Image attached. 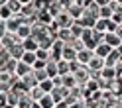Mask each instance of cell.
I'll list each match as a JSON object with an SVG mask.
<instances>
[{
  "label": "cell",
  "instance_id": "277c9868",
  "mask_svg": "<svg viewBox=\"0 0 122 108\" xmlns=\"http://www.w3.org/2000/svg\"><path fill=\"white\" fill-rule=\"evenodd\" d=\"M49 96H51V100H53V104H59V102H63V100L69 96V90L63 88V87H59V88H53V90L49 92Z\"/></svg>",
  "mask_w": 122,
  "mask_h": 108
},
{
  "label": "cell",
  "instance_id": "83f0119b",
  "mask_svg": "<svg viewBox=\"0 0 122 108\" xmlns=\"http://www.w3.org/2000/svg\"><path fill=\"white\" fill-rule=\"evenodd\" d=\"M37 104H40V108H55V104H53V100H51V96H49V94H45V96H43Z\"/></svg>",
  "mask_w": 122,
  "mask_h": 108
},
{
  "label": "cell",
  "instance_id": "f35d334b",
  "mask_svg": "<svg viewBox=\"0 0 122 108\" xmlns=\"http://www.w3.org/2000/svg\"><path fill=\"white\" fill-rule=\"evenodd\" d=\"M32 108H40V104H37V102H34V104H32Z\"/></svg>",
  "mask_w": 122,
  "mask_h": 108
},
{
  "label": "cell",
  "instance_id": "74e56055",
  "mask_svg": "<svg viewBox=\"0 0 122 108\" xmlns=\"http://www.w3.org/2000/svg\"><path fill=\"white\" fill-rule=\"evenodd\" d=\"M116 53H118V55H120V59H122V43H120L118 47H116Z\"/></svg>",
  "mask_w": 122,
  "mask_h": 108
},
{
  "label": "cell",
  "instance_id": "7c38bea8",
  "mask_svg": "<svg viewBox=\"0 0 122 108\" xmlns=\"http://www.w3.org/2000/svg\"><path fill=\"white\" fill-rule=\"evenodd\" d=\"M16 35H18L20 41H24V39H28V37H32V24H22V26L18 28Z\"/></svg>",
  "mask_w": 122,
  "mask_h": 108
},
{
  "label": "cell",
  "instance_id": "9a60e30c",
  "mask_svg": "<svg viewBox=\"0 0 122 108\" xmlns=\"http://www.w3.org/2000/svg\"><path fill=\"white\" fill-rule=\"evenodd\" d=\"M104 43L108 45V47L116 49V47H118V45H120L122 41H120L118 37H116V34H114V32H108V34H104Z\"/></svg>",
  "mask_w": 122,
  "mask_h": 108
},
{
  "label": "cell",
  "instance_id": "5bb4252c",
  "mask_svg": "<svg viewBox=\"0 0 122 108\" xmlns=\"http://www.w3.org/2000/svg\"><path fill=\"white\" fill-rule=\"evenodd\" d=\"M6 8L10 10L12 16H18L22 12V0H6Z\"/></svg>",
  "mask_w": 122,
  "mask_h": 108
},
{
  "label": "cell",
  "instance_id": "3957f363",
  "mask_svg": "<svg viewBox=\"0 0 122 108\" xmlns=\"http://www.w3.org/2000/svg\"><path fill=\"white\" fill-rule=\"evenodd\" d=\"M73 79H75V84H79V87H85V83L91 79V73L87 67H79L77 71L73 73Z\"/></svg>",
  "mask_w": 122,
  "mask_h": 108
},
{
  "label": "cell",
  "instance_id": "8fae6325",
  "mask_svg": "<svg viewBox=\"0 0 122 108\" xmlns=\"http://www.w3.org/2000/svg\"><path fill=\"white\" fill-rule=\"evenodd\" d=\"M61 61H67V63H73L77 61V51L71 49V45H65L63 51H61Z\"/></svg>",
  "mask_w": 122,
  "mask_h": 108
},
{
  "label": "cell",
  "instance_id": "d6986e66",
  "mask_svg": "<svg viewBox=\"0 0 122 108\" xmlns=\"http://www.w3.org/2000/svg\"><path fill=\"white\" fill-rule=\"evenodd\" d=\"M57 75L59 77H65V75H71V63L67 61H57Z\"/></svg>",
  "mask_w": 122,
  "mask_h": 108
},
{
  "label": "cell",
  "instance_id": "836d02e7",
  "mask_svg": "<svg viewBox=\"0 0 122 108\" xmlns=\"http://www.w3.org/2000/svg\"><path fill=\"white\" fill-rule=\"evenodd\" d=\"M4 35H6V22L0 20V39H2Z\"/></svg>",
  "mask_w": 122,
  "mask_h": 108
},
{
  "label": "cell",
  "instance_id": "603a6c76",
  "mask_svg": "<svg viewBox=\"0 0 122 108\" xmlns=\"http://www.w3.org/2000/svg\"><path fill=\"white\" fill-rule=\"evenodd\" d=\"M32 77L36 79V83L40 84V83H43L45 79H49L47 77V73H45V69H32Z\"/></svg>",
  "mask_w": 122,
  "mask_h": 108
},
{
  "label": "cell",
  "instance_id": "1f68e13d",
  "mask_svg": "<svg viewBox=\"0 0 122 108\" xmlns=\"http://www.w3.org/2000/svg\"><path fill=\"white\" fill-rule=\"evenodd\" d=\"M16 63L18 61H14V59H6V69H4V73H14V69H16Z\"/></svg>",
  "mask_w": 122,
  "mask_h": 108
},
{
  "label": "cell",
  "instance_id": "f1b7e54d",
  "mask_svg": "<svg viewBox=\"0 0 122 108\" xmlns=\"http://www.w3.org/2000/svg\"><path fill=\"white\" fill-rule=\"evenodd\" d=\"M36 59L47 63V61H49V51H47V49H37V51H36Z\"/></svg>",
  "mask_w": 122,
  "mask_h": 108
},
{
  "label": "cell",
  "instance_id": "44dd1931",
  "mask_svg": "<svg viewBox=\"0 0 122 108\" xmlns=\"http://www.w3.org/2000/svg\"><path fill=\"white\" fill-rule=\"evenodd\" d=\"M116 63H120V55L116 53V49H112V51H110V55L104 59V67H114Z\"/></svg>",
  "mask_w": 122,
  "mask_h": 108
},
{
  "label": "cell",
  "instance_id": "9c48e42d",
  "mask_svg": "<svg viewBox=\"0 0 122 108\" xmlns=\"http://www.w3.org/2000/svg\"><path fill=\"white\" fill-rule=\"evenodd\" d=\"M28 75H32V67H28V65H24V63H16V69H14V77L20 81V79H24V77H28Z\"/></svg>",
  "mask_w": 122,
  "mask_h": 108
},
{
  "label": "cell",
  "instance_id": "d590c367",
  "mask_svg": "<svg viewBox=\"0 0 122 108\" xmlns=\"http://www.w3.org/2000/svg\"><path fill=\"white\" fill-rule=\"evenodd\" d=\"M114 34H116V37L122 41V26H116V29H114Z\"/></svg>",
  "mask_w": 122,
  "mask_h": 108
},
{
  "label": "cell",
  "instance_id": "4dcf8cb0",
  "mask_svg": "<svg viewBox=\"0 0 122 108\" xmlns=\"http://www.w3.org/2000/svg\"><path fill=\"white\" fill-rule=\"evenodd\" d=\"M67 45H71V49H73V51H77V53L85 49V45H83V41H81V39H73L71 43H67Z\"/></svg>",
  "mask_w": 122,
  "mask_h": 108
},
{
  "label": "cell",
  "instance_id": "e575fe53",
  "mask_svg": "<svg viewBox=\"0 0 122 108\" xmlns=\"http://www.w3.org/2000/svg\"><path fill=\"white\" fill-rule=\"evenodd\" d=\"M4 57H8V51L4 49V45L0 43V59H4Z\"/></svg>",
  "mask_w": 122,
  "mask_h": 108
},
{
  "label": "cell",
  "instance_id": "8992f818",
  "mask_svg": "<svg viewBox=\"0 0 122 108\" xmlns=\"http://www.w3.org/2000/svg\"><path fill=\"white\" fill-rule=\"evenodd\" d=\"M110 51H112V47H108V45L102 41V43H98L97 47L93 49V55H95V57H98V59H106V57L110 55Z\"/></svg>",
  "mask_w": 122,
  "mask_h": 108
},
{
  "label": "cell",
  "instance_id": "cb8c5ba5",
  "mask_svg": "<svg viewBox=\"0 0 122 108\" xmlns=\"http://www.w3.org/2000/svg\"><path fill=\"white\" fill-rule=\"evenodd\" d=\"M36 53H28V51H24V55H22V59H20V63H24V65H28V67H34L36 65Z\"/></svg>",
  "mask_w": 122,
  "mask_h": 108
},
{
  "label": "cell",
  "instance_id": "d6a6232c",
  "mask_svg": "<svg viewBox=\"0 0 122 108\" xmlns=\"http://www.w3.org/2000/svg\"><path fill=\"white\" fill-rule=\"evenodd\" d=\"M69 108H87V102L85 100H75L73 104H69Z\"/></svg>",
  "mask_w": 122,
  "mask_h": 108
},
{
  "label": "cell",
  "instance_id": "4fadbf2b",
  "mask_svg": "<svg viewBox=\"0 0 122 108\" xmlns=\"http://www.w3.org/2000/svg\"><path fill=\"white\" fill-rule=\"evenodd\" d=\"M91 59H93V51H91V49H83V51L77 53V63L81 67H87V63Z\"/></svg>",
  "mask_w": 122,
  "mask_h": 108
},
{
  "label": "cell",
  "instance_id": "ac0fdd59",
  "mask_svg": "<svg viewBox=\"0 0 122 108\" xmlns=\"http://www.w3.org/2000/svg\"><path fill=\"white\" fill-rule=\"evenodd\" d=\"M4 94H6V106L16 108L18 98H20V92H16V90H8V92H4Z\"/></svg>",
  "mask_w": 122,
  "mask_h": 108
},
{
  "label": "cell",
  "instance_id": "484cf974",
  "mask_svg": "<svg viewBox=\"0 0 122 108\" xmlns=\"http://www.w3.org/2000/svg\"><path fill=\"white\" fill-rule=\"evenodd\" d=\"M112 18V10L108 8V6H101V10H98V20H104V22H108Z\"/></svg>",
  "mask_w": 122,
  "mask_h": 108
},
{
  "label": "cell",
  "instance_id": "30bf717a",
  "mask_svg": "<svg viewBox=\"0 0 122 108\" xmlns=\"http://www.w3.org/2000/svg\"><path fill=\"white\" fill-rule=\"evenodd\" d=\"M0 43L4 45V49H6V51H8L10 47H14V45H18V43H22V41L18 39V35H16V34H6L2 39H0Z\"/></svg>",
  "mask_w": 122,
  "mask_h": 108
},
{
  "label": "cell",
  "instance_id": "52a82bcc",
  "mask_svg": "<svg viewBox=\"0 0 122 108\" xmlns=\"http://www.w3.org/2000/svg\"><path fill=\"white\" fill-rule=\"evenodd\" d=\"M87 69H89V73H101L104 69V59H98L93 55V59L87 63Z\"/></svg>",
  "mask_w": 122,
  "mask_h": 108
},
{
  "label": "cell",
  "instance_id": "ffe728a7",
  "mask_svg": "<svg viewBox=\"0 0 122 108\" xmlns=\"http://www.w3.org/2000/svg\"><path fill=\"white\" fill-rule=\"evenodd\" d=\"M22 47H24V51H28V53H36L37 51V41L34 39V37H28V39L22 41Z\"/></svg>",
  "mask_w": 122,
  "mask_h": 108
},
{
  "label": "cell",
  "instance_id": "4316f807",
  "mask_svg": "<svg viewBox=\"0 0 122 108\" xmlns=\"http://www.w3.org/2000/svg\"><path fill=\"white\" fill-rule=\"evenodd\" d=\"M101 79H102V81H114V79H116L114 69H112V67H104L102 71H101Z\"/></svg>",
  "mask_w": 122,
  "mask_h": 108
},
{
  "label": "cell",
  "instance_id": "6da1fadb",
  "mask_svg": "<svg viewBox=\"0 0 122 108\" xmlns=\"http://www.w3.org/2000/svg\"><path fill=\"white\" fill-rule=\"evenodd\" d=\"M16 83H18V79L14 77V73H0V92L12 90Z\"/></svg>",
  "mask_w": 122,
  "mask_h": 108
},
{
  "label": "cell",
  "instance_id": "f546056e",
  "mask_svg": "<svg viewBox=\"0 0 122 108\" xmlns=\"http://www.w3.org/2000/svg\"><path fill=\"white\" fill-rule=\"evenodd\" d=\"M37 87H40V88L45 92V94H49V92L53 90V83H51V79H45L43 83H40V84H37Z\"/></svg>",
  "mask_w": 122,
  "mask_h": 108
},
{
  "label": "cell",
  "instance_id": "ba28073f",
  "mask_svg": "<svg viewBox=\"0 0 122 108\" xmlns=\"http://www.w3.org/2000/svg\"><path fill=\"white\" fill-rule=\"evenodd\" d=\"M22 24H24V22L20 20V16H12L10 20H6V34H16Z\"/></svg>",
  "mask_w": 122,
  "mask_h": 108
},
{
  "label": "cell",
  "instance_id": "5b68a950",
  "mask_svg": "<svg viewBox=\"0 0 122 108\" xmlns=\"http://www.w3.org/2000/svg\"><path fill=\"white\" fill-rule=\"evenodd\" d=\"M36 22L40 26H45V28H49L51 24H53V18H51V14L47 12V10H41V12H37V16H36Z\"/></svg>",
  "mask_w": 122,
  "mask_h": 108
},
{
  "label": "cell",
  "instance_id": "2e32d148",
  "mask_svg": "<svg viewBox=\"0 0 122 108\" xmlns=\"http://www.w3.org/2000/svg\"><path fill=\"white\" fill-rule=\"evenodd\" d=\"M32 104H34V100L30 98L28 92H20V98H18L16 108H32Z\"/></svg>",
  "mask_w": 122,
  "mask_h": 108
},
{
  "label": "cell",
  "instance_id": "7402d4cb",
  "mask_svg": "<svg viewBox=\"0 0 122 108\" xmlns=\"http://www.w3.org/2000/svg\"><path fill=\"white\" fill-rule=\"evenodd\" d=\"M45 73H47L49 79H53V77H57V61H47L45 63Z\"/></svg>",
  "mask_w": 122,
  "mask_h": 108
},
{
  "label": "cell",
  "instance_id": "8d00e7d4",
  "mask_svg": "<svg viewBox=\"0 0 122 108\" xmlns=\"http://www.w3.org/2000/svg\"><path fill=\"white\" fill-rule=\"evenodd\" d=\"M55 108H69V104H67L65 100H63V102H59V104H55Z\"/></svg>",
  "mask_w": 122,
  "mask_h": 108
},
{
  "label": "cell",
  "instance_id": "e0dca14e",
  "mask_svg": "<svg viewBox=\"0 0 122 108\" xmlns=\"http://www.w3.org/2000/svg\"><path fill=\"white\" fill-rule=\"evenodd\" d=\"M22 55H24V47H22V43H18V45H14V47L8 49V57L14 59V61H20Z\"/></svg>",
  "mask_w": 122,
  "mask_h": 108
},
{
  "label": "cell",
  "instance_id": "7a4b0ae2",
  "mask_svg": "<svg viewBox=\"0 0 122 108\" xmlns=\"http://www.w3.org/2000/svg\"><path fill=\"white\" fill-rule=\"evenodd\" d=\"M53 24L57 26V29H69L75 22L71 20V16L67 14V10H63V12H59L55 18H53Z\"/></svg>",
  "mask_w": 122,
  "mask_h": 108
},
{
  "label": "cell",
  "instance_id": "d4e9b609",
  "mask_svg": "<svg viewBox=\"0 0 122 108\" xmlns=\"http://www.w3.org/2000/svg\"><path fill=\"white\" fill-rule=\"evenodd\" d=\"M28 94H30V98H32L34 100V102H40V100L45 96V92L40 88V87H34L32 90H28Z\"/></svg>",
  "mask_w": 122,
  "mask_h": 108
}]
</instances>
